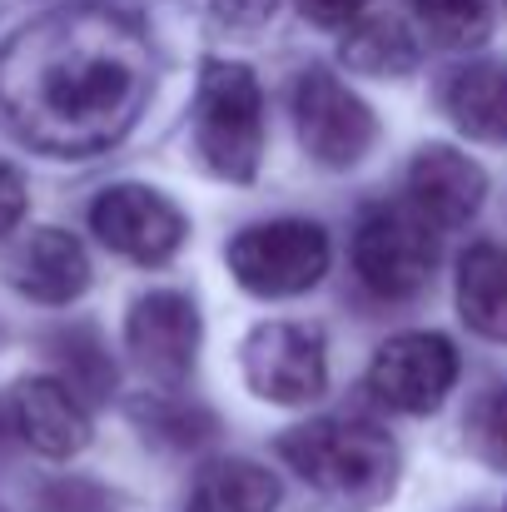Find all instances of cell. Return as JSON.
<instances>
[{
  "label": "cell",
  "instance_id": "cell-22",
  "mask_svg": "<svg viewBox=\"0 0 507 512\" xmlns=\"http://www.w3.org/2000/svg\"><path fill=\"white\" fill-rule=\"evenodd\" d=\"M279 0H214V25L229 35H254L274 20Z\"/></svg>",
  "mask_w": 507,
  "mask_h": 512
},
{
  "label": "cell",
  "instance_id": "cell-6",
  "mask_svg": "<svg viewBox=\"0 0 507 512\" xmlns=\"http://www.w3.org/2000/svg\"><path fill=\"white\" fill-rule=\"evenodd\" d=\"M239 368L244 383L284 408H304L319 403L329 388V348L314 324H294V319H269L254 324L249 339L239 348Z\"/></svg>",
  "mask_w": 507,
  "mask_h": 512
},
{
  "label": "cell",
  "instance_id": "cell-21",
  "mask_svg": "<svg viewBox=\"0 0 507 512\" xmlns=\"http://www.w3.org/2000/svg\"><path fill=\"white\" fill-rule=\"evenodd\" d=\"M468 443L483 463L507 473V383L488 388L473 408H468Z\"/></svg>",
  "mask_w": 507,
  "mask_h": 512
},
{
  "label": "cell",
  "instance_id": "cell-14",
  "mask_svg": "<svg viewBox=\"0 0 507 512\" xmlns=\"http://www.w3.org/2000/svg\"><path fill=\"white\" fill-rule=\"evenodd\" d=\"M443 115L483 145H507V65L503 60H468L443 70L438 80Z\"/></svg>",
  "mask_w": 507,
  "mask_h": 512
},
{
  "label": "cell",
  "instance_id": "cell-15",
  "mask_svg": "<svg viewBox=\"0 0 507 512\" xmlns=\"http://www.w3.org/2000/svg\"><path fill=\"white\" fill-rule=\"evenodd\" d=\"M458 314L488 343L507 348V249L478 239L458 259Z\"/></svg>",
  "mask_w": 507,
  "mask_h": 512
},
{
  "label": "cell",
  "instance_id": "cell-9",
  "mask_svg": "<svg viewBox=\"0 0 507 512\" xmlns=\"http://www.w3.org/2000/svg\"><path fill=\"white\" fill-rule=\"evenodd\" d=\"M458 383V348L443 334H398L368 363V393L393 413H433Z\"/></svg>",
  "mask_w": 507,
  "mask_h": 512
},
{
  "label": "cell",
  "instance_id": "cell-4",
  "mask_svg": "<svg viewBox=\"0 0 507 512\" xmlns=\"http://www.w3.org/2000/svg\"><path fill=\"white\" fill-rule=\"evenodd\" d=\"M224 259L254 299H294L329 274V234L314 219H269L239 229Z\"/></svg>",
  "mask_w": 507,
  "mask_h": 512
},
{
  "label": "cell",
  "instance_id": "cell-17",
  "mask_svg": "<svg viewBox=\"0 0 507 512\" xmlns=\"http://www.w3.org/2000/svg\"><path fill=\"white\" fill-rule=\"evenodd\" d=\"M338 60L358 75H378V80H393V75H408L418 70L423 50L413 40V30L393 15H373V20H358L343 45H338Z\"/></svg>",
  "mask_w": 507,
  "mask_h": 512
},
{
  "label": "cell",
  "instance_id": "cell-19",
  "mask_svg": "<svg viewBox=\"0 0 507 512\" xmlns=\"http://www.w3.org/2000/svg\"><path fill=\"white\" fill-rule=\"evenodd\" d=\"M50 363L65 373L60 383L80 398V403H105L115 393V363H110V348L100 343V334L90 324L80 329H60L55 339L45 343Z\"/></svg>",
  "mask_w": 507,
  "mask_h": 512
},
{
  "label": "cell",
  "instance_id": "cell-1",
  "mask_svg": "<svg viewBox=\"0 0 507 512\" xmlns=\"http://www.w3.org/2000/svg\"><path fill=\"white\" fill-rule=\"evenodd\" d=\"M155 85L150 35L110 5H65L0 50V120L60 160L105 155L130 135Z\"/></svg>",
  "mask_w": 507,
  "mask_h": 512
},
{
  "label": "cell",
  "instance_id": "cell-3",
  "mask_svg": "<svg viewBox=\"0 0 507 512\" xmlns=\"http://www.w3.org/2000/svg\"><path fill=\"white\" fill-rule=\"evenodd\" d=\"M194 150L214 179L254 184L264 160V90L239 60H204L194 95Z\"/></svg>",
  "mask_w": 507,
  "mask_h": 512
},
{
  "label": "cell",
  "instance_id": "cell-24",
  "mask_svg": "<svg viewBox=\"0 0 507 512\" xmlns=\"http://www.w3.org/2000/svg\"><path fill=\"white\" fill-rule=\"evenodd\" d=\"M363 5L368 0H299V15L314 25H348V20H358Z\"/></svg>",
  "mask_w": 507,
  "mask_h": 512
},
{
  "label": "cell",
  "instance_id": "cell-18",
  "mask_svg": "<svg viewBox=\"0 0 507 512\" xmlns=\"http://www.w3.org/2000/svg\"><path fill=\"white\" fill-rule=\"evenodd\" d=\"M130 423L145 433V443H155L165 453H194V448H209L219 438V418L209 408L179 403V398H135Z\"/></svg>",
  "mask_w": 507,
  "mask_h": 512
},
{
  "label": "cell",
  "instance_id": "cell-2",
  "mask_svg": "<svg viewBox=\"0 0 507 512\" xmlns=\"http://www.w3.org/2000/svg\"><path fill=\"white\" fill-rule=\"evenodd\" d=\"M279 458L314 488L358 508L383 503L398 488V443L373 418H309L279 433Z\"/></svg>",
  "mask_w": 507,
  "mask_h": 512
},
{
  "label": "cell",
  "instance_id": "cell-13",
  "mask_svg": "<svg viewBox=\"0 0 507 512\" xmlns=\"http://www.w3.org/2000/svg\"><path fill=\"white\" fill-rule=\"evenodd\" d=\"M5 274L30 304H50V309L75 304L90 289V259L80 239L65 229H35L30 239H20Z\"/></svg>",
  "mask_w": 507,
  "mask_h": 512
},
{
  "label": "cell",
  "instance_id": "cell-8",
  "mask_svg": "<svg viewBox=\"0 0 507 512\" xmlns=\"http://www.w3.org/2000/svg\"><path fill=\"white\" fill-rule=\"evenodd\" d=\"M90 229L120 259L160 269L179 254V244L189 234V219L179 214V204L169 194L150 189V184H110L90 204Z\"/></svg>",
  "mask_w": 507,
  "mask_h": 512
},
{
  "label": "cell",
  "instance_id": "cell-11",
  "mask_svg": "<svg viewBox=\"0 0 507 512\" xmlns=\"http://www.w3.org/2000/svg\"><path fill=\"white\" fill-rule=\"evenodd\" d=\"M15 438L40 458H75L90 443V413L60 378H20L5 398Z\"/></svg>",
  "mask_w": 507,
  "mask_h": 512
},
{
  "label": "cell",
  "instance_id": "cell-16",
  "mask_svg": "<svg viewBox=\"0 0 507 512\" xmlns=\"http://www.w3.org/2000/svg\"><path fill=\"white\" fill-rule=\"evenodd\" d=\"M284 498L279 478L249 458H214L194 473L184 512H274Z\"/></svg>",
  "mask_w": 507,
  "mask_h": 512
},
{
  "label": "cell",
  "instance_id": "cell-20",
  "mask_svg": "<svg viewBox=\"0 0 507 512\" xmlns=\"http://www.w3.org/2000/svg\"><path fill=\"white\" fill-rule=\"evenodd\" d=\"M413 10L423 15L428 35L453 50H468L493 30V0H413Z\"/></svg>",
  "mask_w": 507,
  "mask_h": 512
},
{
  "label": "cell",
  "instance_id": "cell-25",
  "mask_svg": "<svg viewBox=\"0 0 507 512\" xmlns=\"http://www.w3.org/2000/svg\"><path fill=\"white\" fill-rule=\"evenodd\" d=\"M0 343H5V334H0Z\"/></svg>",
  "mask_w": 507,
  "mask_h": 512
},
{
  "label": "cell",
  "instance_id": "cell-23",
  "mask_svg": "<svg viewBox=\"0 0 507 512\" xmlns=\"http://www.w3.org/2000/svg\"><path fill=\"white\" fill-rule=\"evenodd\" d=\"M25 214V179L0 160V234H10Z\"/></svg>",
  "mask_w": 507,
  "mask_h": 512
},
{
  "label": "cell",
  "instance_id": "cell-12",
  "mask_svg": "<svg viewBox=\"0 0 507 512\" xmlns=\"http://www.w3.org/2000/svg\"><path fill=\"white\" fill-rule=\"evenodd\" d=\"M488 199V174L453 145H428L408 165V204L433 229H463Z\"/></svg>",
  "mask_w": 507,
  "mask_h": 512
},
{
  "label": "cell",
  "instance_id": "cell-7",
  "mask_svg": "<svg viewBox=\"0 0 507 512\" xmlns=\"http://www.w3.org/2000/svg\"><path fill=\"white\" fill-rule=\"evenodd\" d=\"M294 125L309 160L324 170H353L378 140L373 110L329 70H304L294 80Z\"/></svg>",
  "mask_w": 507,
  "mask_h": 512
},
{
  "label": "cell",
  "instance_id": "cell-26",
  "mask_svg": "<svg viewBox=\"0 0 507 512\" xmlns=\"http://www.w3.org/2000/svg\"><path fill=\"white\" fill-rule=\"evenodd\" d=\"M0 512H5V508H0Z\"/></svg>",
  "mask_w": 507,
  "mask_h": 512
},
{
  "label": "cell",
  "instance_id": "cell-10",
  "mask_svg": "<svg viewBox=\"0 0 507 512\" xmlns=\"http://www.w3.org/2000/svg\"><path fill=\"white\" fill-rule=\"evenodd\" d=\"M199 339H204L199 309L179 289H150L125 314V348H130V358L150 378L169 383V388L189 378V368L199 358Z\"/></svg>",
  "mask_w": 507,
  "mask_h": 512
},
{
  "label": "cell",
  "instance_id": "cell-5",
  "mask_svg": "<svg viewBox=\"0 0 507 512\" xmlns=\"http://www.w3.org/2000/svg\"><path fill=\"white\" fill-rule=\"evenodd\" d=\"M353 269L378 299H413L438 269V229L413 204H368L353 229Z\"/></svg>",
  "mask_w": 507,
  "mask_h": 512
}]
</instances>
